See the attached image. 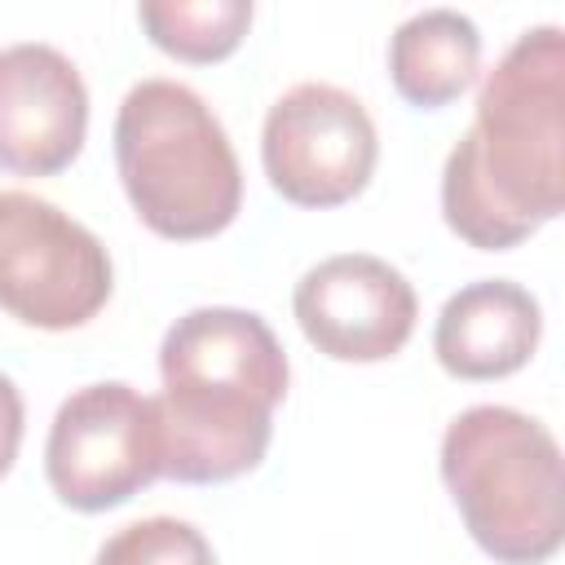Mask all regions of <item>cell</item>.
<instances>
[{"label": "cell", "mask_w": 565, "mask_h": 565, "mask_svg": "<svg viewBox=\"0 0 565 565\" xmlns=\"http://www.w3.org/2000/svg\"><path fill=\"white\" fill-rule=\"evenodd\" d=\"M565 207V35L525 31L486 75L477 119L441 168L446 225L508 252Z\"/></svg>", "instance_id": "1"}, {"label": "cell", "mask_w": 565, "mask_h": 565, "mask_svg": "<svg viewBox=\"0 0 565 565\" xmlns=\"http://www.w3.org/2000/svg\"><path fill=\"white\" fill-rule=\"evenodd\" d=\"M163 393L159 446L163 477L216 486L252 472L274 433V406L287 397V353L265 318L230 305L190 309L159 349Z\"/></svg>", "instance_id": "2"}, {"label": "cell", "mask_w": 565, "mask_h": 565, "mask_svg": "<svg viewBox=\"0 0 565 565\" xmlns=\"http://www.w3.org/2000/svg\"><path fill=\"white\" fill-rule=\"evenodd\" d=\"M115 163L132 212L159 238H212L243 207V172L221 119L177 79L128 88L115 115Z\"/></svg>", "instance_id": "3"}, {"label": "cell", "mask_w": 565, "mask_h": 565, "mask_svg": "<svg viewBox=\"0 0 565 565\" xmlns=\"http://www.w3.org/2000/svg\"><path fill=\"white\" fill-rule=\"evenodd\" d=\"M441 481L499 565H543L565 539L556 437L512 406H468L441 437Z\"/></svg>", "instance_id": "4"}, {"label": "cell", "mask_w": 565, "mask_h": 565, "mask_svg": "<svg viewBox=\"0 0 565 565\" xmlns=\"http://www.w3.org/2000/svg\"><path fill=\"white\" fill-rule=\"evenodd\" d=\"M115 274L102 238L57 203L0 190V309L40 331H71L102 313Z\"/></svg>", "instance_id": "5"}, {"label": "cell", "mask_w": 565, "mask_h": 565, "mask_svg": "<svg viewBox=\"0 0 565 565\" xmlns=\"http://www.w3.org/2000/svg\"><path fill=\"white\" fill-rule=\"evenodd\" d=\"M44 472L53 494L75 512H106L128 503L163 477L159 411L132 384H88L71 393L49 428Z\"/></svg>", "instance_id": "6"}, {"label": "cell", "mask_w": 565, "mask_h": 565, "mask_svg": "<svg viewBox=\"0 0 565 565\" xmlns=\"http://www.w3.org/2000/svg\"><path fill=\"white\" fill-rule=\"evenodd\" d=\"M375 154L380 141L366 106L335 84H296L265 115V177L296 207L358 199L375 172Z\"/></svg>", "instance_id": "7"}, {"label": "cell", "mask_w": 565, "mask_h": 565, "mask_svg": "<svg viewBox=\"0 0 565 565\" xmlns=\"http://www.w3.org/2000/svg\"><path fill=\"white\" fill-rule=\"evenodd\" d=\"M305 340L335 362H384L415 331V287L380 256L344 252L318 260L291 296Z\"/></svg>", "instance_id": "8"}, {"label": "cell", "mask_w": 565, "mask_h": 565, "mask_svg": "<svg viewBox=\"0 0 565 565\" xmlns=\"http://www.w3.org/2000/svg\"><path fill=\"white\" fill-rule=\"evenodd\" d=\"M88 132V88L53 44L0 49V172L53 177Z\"/></svg>", "instance_id": "9"}, {"label": "cell", "mask_w": 565, "mask_h": 565, "mask_svg": "<svg viewBox=\"0 0 565 565\" xmlns=\"http://www.w3.org/2000/svg\"><path fill=\"white\" fill-rule=\"evenodd\" d=\"M539 331V300L521 282L481 278L441 305L433 353L455 380H503L534 358Z\"/></svg>", "instance_id": "10"}, {"label": "cell", "mask_w": 565, "mask_h": 565, "mask_svg": "<svg viewBox=\"0 0 565 565\" xmlns=\"http://www.w3.org/2000/svg\"><path fill=\"white\" fill-rule=\"evenodd\" d=\"M481 71V31L455 9H424L393 31L388 75L411 106H450Z\"/></svg>", "instance_id": "11"}, {"label": "cell", "mask_w": 565, "mask_h": 565, "mask_svg": "<svg viewBox=\"0 0 565 565\" xmlns=\"http://www.w3.org/2000/svg\"><path fill=\"white\" fill-rule=\"evenodd\" d=\"M150 40L181 62H221L252 26V0H150L137 4Z\"/></svg>", "instance_id": "12"}, {"label": "cell", "mask_w": 565, "mask_h": 565, "mask_svg": "<svg viewBox=\"0 0 565 565\" xmlns=\"http://www.w3.org/2000/svg\"><path fill=\"white\" fill-rule=\"evenodd\" d=\"M97 565H216V556L190 521L146 516V521L115 530L102 543Z\"/></svg>", "instance_id": "13"}, {"label": "cell", "mask_w": 565, "mask_h": 565, "mask_svg": "<svg viewBox=\"0 0 565 565\" xmlns=\"http://www.w3.org/2000/svg\"><path fill=\"white\" fill-rule=\"evenodd\" d=\"M22 446V393L13 388L9 375H0V477L13 468Z\"/></svg>", "instance_id": "14"}]
</instances>
